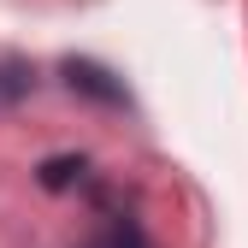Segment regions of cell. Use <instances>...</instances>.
<instances>
[{"label": "cell", "mask_w": 248, "mask_h": 248, "mask_svg": "<svg viewBox=\"0 0 248 248\" xmlns=\"http://www.w3.org/2000/svg\"><path fill=\"white\" fill-rule=\"evenodd\" d=\"M59 77H65L71 95L95 101V107H130V89H124V77H118V71H107L101 59H89V53L59 59Z\"/></svg>", "instance_id": "cell-1"}, {"label": "cell", "mask_w": 248, "mask_h": 248, "mask_svg": "<svg viewBox=\"0 0 248 248\" xmlns=\"http://www.w3.org/2000/svg\"><path fill=\"white\" fill-rule=\"evenodd\" d=\"M83 177H89V160H83V154H53V160H42V166H36V183H42L47 195L77 189Z\"/></svg>", "instance_id": "cell-2"}, {"label": "cell", "mask_w": 248, "mask_h": 248, "mask_svg": "<svg viewBox=\"0 0 248 248\" xmlns=\"http://www.w3.org/2000/svg\"><path fill=\"white\" fill-rule=\"evenodd\" d=\"M36 95V65L30 59H0V107H18Z\"/></svg>", "instance_id": "cell-3"}, {"label": "cell", "mask_w": 248, "mask_h": 248, "mask_svg": "<svg viewBox=\"0 0 248 248\" xmlns=\"http://www.w3.org/2000/svg\"><path fill=\"white\" fill-rule=\"evenodd\" d=\"M95 248H154V242H148L142 219H130V213H112V225H107V236H101Z\"/></svg>", "instance_id": "cell-4"}]
</instances>
